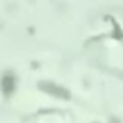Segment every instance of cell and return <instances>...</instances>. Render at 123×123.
Returning a JSON list of instances; mask_svg holds the SVG:
<instances>
[{
	"mask_svg": "<svg viewBox=\"0 0 123 123\" xmlns=\"http://www.w3.org/2000/svg\"><path fill=\"white\" fill-rule=\"evenodd\" d=\"M40 86H42V88H46V90H50V94H54V96H60V98H69L67 90H63V88H60V86H54V85H46V83H42Z\"/></svg>",
	"mask_w": 123,
	"mask_h": 123,
	"instance_id": "6da1fadb",
	"label": "cell"
},
{
	"mask_svg": "<svg viewBox=\"0 0 123 123\" xmlns=\"http://www.w3.org/2000/svg\"><path fill=\"white\" fill-rule=\"evenodd\" d=\"M2 88H4V92H6V94H12V92H13V88H15V77L6 75V77L2 79Z\"/></svg>",
	"mask_w": 123,
	"mask_h": 123,
	"instance_id": "7a4b0ae2",
	"label": "cell"
},
{
	"mask_svg": "<svg viewBox=\"0 0 123 123\" xmlns=\"http://www.w3.org/2000/svg\"><path fill=\"white\" fill-rule=\"evenodd\" d=\"M113 29H115V33H113V37H117V38H121V31H119V25H117V23H113Z\"/></svg>",
	"mask_w": 123,
	"mask_h": 123,
	"instance_id": "3957f363",
	"label": "cell"
},
{
	"mask_svg": "<svg viewBox=\"0 0 123 123\" xmlns=\"http://www.w3.org/2000/svg\"><path fill=\"white\" fill-rule=\"evenodd\" d=\"M111 123H119V121H115V119H113V121H111Z\"/></svg>",
	"mask_w": 123,
	"mask_h": 123,
	"instance_id": "277c9868",
	"label": "cell"
}]
</instances>
